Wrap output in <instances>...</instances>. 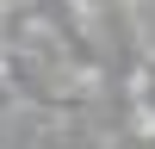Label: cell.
<instances>
[{
    "label": "cell",
    "mask_w": 155,
    "mask_h": 149,
    "mask_svg": "<svg viewBox=\"0 0 155 149\" xmlns=\"http://www.w3.org/2000/svg\"><path fill=\"white\" fill-rule=\"evenodd\" d=\"M137 112H143V118H149V131H155V56L143 62V68H137Z\"/></svg>",
    "instance_id": "obj_1"
}]
</instances>
